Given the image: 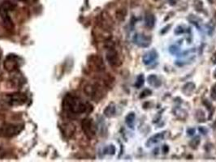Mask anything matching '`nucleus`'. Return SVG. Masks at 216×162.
I'll return each instance as SVG.
<instances>
[{"label": "nucleus", "instance_id": "1", "mask_svg": "<svg viewBox=\"0 0 216 162\" xmlns=\"http://www.w3.org/2000/svg\"><path fill=\"white\" fill-rule=\"evenodd\" d=\"M91 105L82 102L79 98L72 95H67L63 99V109L74 113H83L87 112Z\"/></svg>", "mask_w": 216, "mask_h": 162}, {"label": "nucleus", "instance_id": "2", "mask_svg": "<svg viewBox=\"0 0 216 162\" xmlns=\"http://www.w3.org/2000/svg\"><path fill=\"white\" fill-rule=\"evenodd\" d=\"M88 65L93 71L101 72L105 70V64L103 62V60L98 55H91L89 58Z\"/></svg>", "mask_w": 216, "mask_h": 162}, {"label": "nucleus", "instance_id": "3", "mask_svg": "<svg viewBox=\"0 0 216 162\" xmlns=\"http://www.w3.org/2000/svg\"><path fill=\"white\" fill-rule=\"evenodd\" d=\"M22 126L8 124V125L4 126L0 130V133H1V135L5 136V137H13V136L18 135L22 130Z\"/></svg>", "mask_w": 216, "mask_h": 162}, {"label": "nucleus", "instance_id": "4", "mask_svg": "<svg viewBox=\"0 0 216 162\" xmlns=\"http://www.w3.org/2000/svg\"><path fill=\"white\" fill-rule=\"evenodd\" d=\"M84 93L93 99H100L102 96L100 87L96 84H88L84 88Z\"/></svg>", "mask_w": 216, "mask_h": 162}, {"label": "nucleus", "instance_id": "5", "mask_svg": "<svg viewBox=\"0 0 216 162\" xmlns=\"http://www.w3.org/2000/svg\"><path fill=\"white\" fill-rule=\"evenodd\" d=\"M81 127L84 135L89 139H91L95 135V127L91 118H86L83 119L81 122Z\"/></svg>", "mask_w": 216, "mask_h": 162}, {"label": "nucleus", "instance_id": "6", "mask_svg": "<svg viewBox=\"0 0 216 162\" xmlns=\"http://www.w3.org/2000/svg\"><path fill=\"white\" fill-rule=\"evenodd\" d=\"M107 60L111 66H118L121 64L119 54L113 47L108 48V50L107 52Z\"/></svg>", "mask_w": 216, "mask_h": 162}, {"label": "nucleus", "instance_id": "7", "mask_svg": "<svg viewBox=\"0 0 216 162\" xmlns=\"http://www.w3.org/2000/svg\"><path fill=\"white\" fill-rule=\"evenodd\" d=\"M3 66L8 72H14L16 71L19 68V62L16 59V57L14 55H8L3 62Z\"/></svg>", "mask_w": 216, "mask_h": 162}, {"label": "nucleus", "instance_id": "8", "mask_svg": "<svg viewBox=\"0 0 216 162\" xmlns=\"http://www.w3.org/2000/svg\"><path fill=\"white\" fill-rule=\"evenodd\" d=\"M9 97V102L13 106H19L26 102L27 96L24 93H16L11 94Z\"/></svg>", "mask_w": 216, "mask_h": 162}, {"label": "nucleus", "instance_id": "9", "mask_svg": "<svg viewBox=\"0 0 216 162\" xmlns=\"http://www.w3.org/2000/svg\"><path fill=\"white\" fill-rule=\"evenodd\" d=\"M157 53L154 50H151V51L148 52L146 54H145L143 57V62L145 64H149L150 62H152L153 61H154L157 58Z\"/></svg>", "mask_w": 216, "mask_h": 162}, {"label": "nucleus", "instance_id": "10", "mask_svg": "<svg viewBox=\"0 0 216 162\" xmlns=\"http://www.w3.org/2000/svg\"><path fill=\"white\" fill-rule=\"evenodd\" d=\"M145 23L146 27L148 28H153L155 23V18H154V15L151 13H147L146 16H145Z\"/></svg>", "mask_w": 216, "mask_h": 162}, {"label": "nucleus", "instance_id": "11", "mask_svg": "<svg viewBox=\"0 0 216 162\" xmlns=\"http://www.w3.org/2000/svg\"><path fill=\"white\" fill-rule=\"evenodd\" d=\"M3 25H4L5 29H7L8 30L14 29V24H13L12 20H11V18L9 17L8 15H3Z\"/></svg>", "mask_w": 216, "mask_h": 162}, {"label": "nucleus", "instance_id": "12", "mask_svg": "<svg viewBox=\"0 0 216 162\" xmlns=\"http://www.w3.org/2000/svg\"><path fill=\"white\" fill-rule=\"evenodd\" d=\"M2 8L5 12H9V11H13L15 10V5L14 3H12L11 1L6 0L2 4Z\"/></svg>", "mask_w": 216, "mask_h": 162}, {"label": "nucleus", "instance_id": "13", "mask_svg": "<svg viewBox=\"0 0 216 162\" xmlns=\"http://www.w3.org/2000/svg\"><path fill=\"white\" fill-rule=\"evenodd\" d=\"M125 122H126L127 125L129 126L130 128L133 127L135 122V114L134 113H130L126 116L125 118Z\"/></svg>", "mask_w": 216, "mask_h": 162}, {"label": "nucleus", "instance_id": "14", "mask_svg": "<svg viewBox=\"0 0 216 162\" xmlns=\"http://www.w3.org/2000/svg\"><path fill=\"white\" fill-rule=\"evenodd\" d=\"M115 113V106H112V105H110V106H107L106 110H104V114L107 116V117H108V118L114 115Z\"/></svg>", "mask_w": 216, "mask_h": 162}, {"label": "nucleus", "instance_id": "15", "mask_svg": "<svg viewBox=\"0 0 216 162\" xmlns=\"http://www.w3.org/2000/svg\"><path fill=\"white\" fill-rule=\"evenodd\" d=\"M64 129H65V134H66V135H68V136H72L75 131V127L74 125H72V123L66 124L64 127Z\"/></svg>", "mask_w": 216, "mask_h": 162}, {"label": "nucleus", "instance_id": "16", "mask_svg": "<svg viewBox=\"0 0 216 162\" xmlns=\"http://www.w3.org/2000/svg\"><path fill=\"white\" fill-rule=\"evenodd\" d=\"M148 80H149V84H151L152 86L158 87L160 85V82H159V79L157 78L156 76H154V75L149 76V78H148Z\"/></svg>", "mask_w": 216, "mask_h": 162}, {"label": "nucleus", "instance_id": "17", "mask_svg": "<svg viewBox=\"0 0 216 162\" xmlns=\"http://www.w3.org/2000/svg\"><path fill=\"white\" fill-rule=\"evenodd\" d=\"M145 83V78L144 76H143V75H140L138 77H137V82H136V87L137 88H141V87Z\"/></svg>", "mask_w": 216, "mask_h": 162}, {"label": "nucleus", "instance_id": "18", "mask_svg": "<svg viewBox=\"0 0 216 162\" xmlns=\"http://www.w3.org/2000/svg\"><path fill=\"white\" fill-rule=\"evenodd\" d=\"M149 94H151V92L149 91V90H148V89H146L143 93H142V95H141V97H146V96H149Z\"/></svg>", "mask_w": 216, "mask_h": 162}, {"label": "nucleus", "instance_id": "19", "mask_svg": "<svg viewBox=\"0 0 216 162\" xmlns=\"http://www.w3.org/2000/svg\"><path fill=\"white\" fill-rule=\"evenodd\" d=\"M5 155H6L5 150L3 149V147H0V159H2V158H3V157H5Z\"/></svg>", "mask_w": 216, "mask_h": 162}, {"label": "nucleus", "instance_id": "20", "mask_svg": "<svg viewBox=\"0 0 216 162\" xmlns=\"http://www.w3.org/2000/svg\"><path fill=\"white\" fill-rule=\"evenodd\" d=\"M0 12H1V8H0Z\"/></svg>", "mask_w": 216, "mask_h": 162}]
</instances>
